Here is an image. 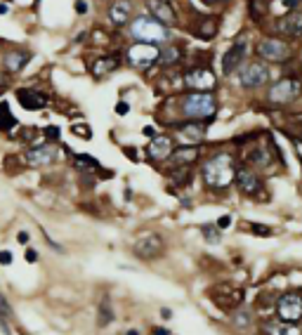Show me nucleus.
<instances>
[{
    "label": "nucleus",
    "instance_id": "nucleus-1",
    "mask_svg": "<svg viewBox=\"0 0 302 335\" xmlns=\"http://www.w3.org/2000/svg\"><path fill=\"white\" fill-rule=\"evenodd\" d=\"M236 175V156L231 151H215L201 163V177L213 191H224Z\"/></svg>",
    "mask_w": 302,
    "mask_h": 335
},
{
    "label": "nucleus",
    "instance_id": "nucleus-2",
    "mask_svg": "<svg viewBox=\"0 0 302 335\" xmlns=\"http://www.w3.org/2000/svg\"><path fill=\"white\" fill-rule=\"evenodd\" d=\"M179 116L184 120H196L203 123L210 120L217 113V97L213 90H189L187 95H182L177 102Z\"/></svg>",
    "mask_w": 302,
    "mask_h": 335
},
{
    "label": "nucleus",
    "instance_id": "nucleus-3",
    "mask_svg": "<svg viewBox=\"0 0 302 335\" xmlns=\"http://www.w3.org/2000/svg\"><path fill=\"white\" fill-rule=\"evenodd\" d=\"M130 36L137 43H147V45H158V43H168L170 40V28L163 26L160 21L153 17H137L130 26Z\"/></svg>",
    "mask_w": 302,
    "mask_h": 335
},
{
    "label": "nucleus",
    "instance_id": "nucleus-4",
    "mask_svg": "<svg viewBox=\"0 0 302 335\" xmlns=\"http://www.w3.org/2000/svg\"><path fill=\"white\" fill-rule=\"evenodd\" d=\"M276 319L298 326L302 321V290H288L276 300Z\"/></svg>",
    "mask_w": 302,
    "mask_h": 335
},
{
    "label": "nucleus",
    "instance_id": "nucleus-5",
    "mask_svg": "<svg viewBox=\"0 0 302 335\" xmlns=\"http://www.w3.org/2000/svg\"><path fill=\"white\" fill-rule=\"evenodd\" d=\"M255 52H258L260 59H265V62H274V64H284L288 62L291 57H293V47L288 45L286 40L281 38H262L258 40V45H255Z\"/></svg>",
    "mask_w": 302,
    "mask_h": 335
},
{
    "label": "nucleus",
    "instance_id": "nucleus-6",
    "mask_svg": "<svg viewBox=\"0 0 302 335\" xmlns=\"http://www.w3.org/2000/svg\"><path fill=\"white\" fill-rule=\"evenodd\" d=\"M133 253L135 257H140L144 262H153V260H158L160 255L165 253V241L158 234H144L135 241Z\"/></svg>",
    "mask_w": 302,
    "mask_h": 335
},
{
    "label": "nucleus",
    "instance_id": "nucleus-7",
    "mask_svg": "<svg viewBox=\"0 0 302 335\" xmlns=\"http://www.w3.org/2000/svg\"><path fill=\"white\" fill-rule=\"evenodd\" d=\"M160 50L156 45H147V43H135L125 50V59L135 69H149L151 64L158 62Z\"/></svg>",
    "mask_w": 302,
    "mask_h": 335
},
{
    "label": "nucleus",
    "instance_id": "nucleus-8",
    "mask_svg": "<svg viewBox=\"0 0 302 335\" xmlns=\"http://www.w3.org/2000/svg\"><path fill=\"white\" fill-rule=\"evenodd\" d=\"M302 90V83L298 78H281V81H276L269 92H267V100L272 102V104H288V102H293Z\"/></svg>",
    "mask_w": 302,
    "mask_h": 335
},
{
    "label": "nucleus",
    "instance_id": "nucleus-9",
    "mask_svg": "<svg viewBox=\"0 0 302 335\" xmlns=\"http://www.w3.org/2000/svg\"><path fill=\"white\" fill-rule=\"evenodd\" d=\"M241 73V85L246 88V90H258V88H262L267 81H269V69H267V64L262 62H250L243 66V71Z\"/></svg>",
    "mask_w": 302,
    "mask_h": 335
},
{
    "label": "nucleus",
    "instance_id": "nucleus-10",
    "mask_svg": "<svg viewBox=\"0 0 302 335\" xmlns=\"http://www.w3.org/2000/svg\"><path fill=\"white\" fill-rule=\"evenodd\" d=\"M234 182H236L241 194H246V196H258V191L262 189V177L250 165H236Z\"/></svg>",
    "mask_w": 302,
    "mask_h": 335
},
{
    "label": "nucleus",
    "instance_id": "nucleus-11",
    "mask_svg": "<svg viewBox=\"0 0 302 335\" xmlns=\"http://www.w3.org/2000/svg\"><path fill=\"white\" fill-rule=\"evenodd\" d=\"M279 146L274 144H255V146H248L246 151H243V158H246V165H250V168H269V165L274 163V154L279 156V151H276Z\"/></svg>",
    "mask_w": 302,
    "mask_h": 335
},
{
    "label": "nucleus",
    "instance_id": "nucleus-12",
    "mask_svg": "<svg viewBox=\"0 0 302 335\" xmlns=\"http://www.w3.org/2000/svg\"><path fill=\"white\" fill-rule=\"evenodd\" d=\"M213 295H215V305L222 309H239L243 305V290L234 288L229 283H222V286L213 288Z\"/></svg>",
    "mask_w": 302,
    "mask_h": 335
},
{
    "label": "nucleus",
    "instance_id": "nucleus-13",
    "mask_svg": "<svg viewBox=\"0 0 302 335\" xmlns=\"http://www.w3.org/2000/svg\"><path fill=\"white\" fill-rule=\"evenodd\" d=\"M184 88L187 90H213L215 88V76L210 73L208 66H196V69H189L184 73Z\"/></svg>",
    "mask_w": 302,
    "mask_h": 335
},
{
    "label": "nucleus",
    "instance_id": "nucleus-14",
    "mask_svg": "<svg viewBox=\"0 0 302 335\" xmlns=\"http://www.w3.org/2000/svg\"><path fill=\"white\" fill-rule=\"evenodd\" d=\"M172 151H175V144H172V139L168 135H156L144 149L149 161H168Z\"/></svg>",
    "mask_w": 302,
    "mask_h": 335
},
{
    "label": "nucleus",
    "instance_id": "nucleus-15",
    "mask_svg": "<svg viewBox=\"0 0 302 335\" xmlns=\"http://www.w3.org/2000/svg\"><path fill=\"white\" fill-rule=\"evenodd\" d=\"M26 163L31 168H45L57 158V149L52 144H38V146H28L26 149Z\"/></svg>",
    "mask_w": 302,
    "mask_h": 335
},
{
    "label": "nucleus",
    "instance_id": "nucleus-16",
    "mask_svg": "<svg viewBox=\"0 0 302 335\" xmlns=\"http://www.w3.org/2000/svg\"><path fill=\"white\" fill-rule=\"evenodd\" d=\"M243 59H246V40H236L222 57V76H231L234 71H239Z\"/></svg>",
    "mask_w": 302,
    "mask_h": 335
},
{
    "label": "nucleus",
    "instance_id": "nucleus-17",
    "mask_svg": "<svg viewBox=\"0 0 302 335\" xmlns=\"http://www.w3.org/2000/svg\"><path fill=\"white\" fill-rule=\"evenodd\" d=\"M276 31L286 38H302V9H291L286 17L279 19Z\"/></svg>",
    "mask_w": 302,
    "mask_h": 335
},
{
    "label": "nucleus",
    "instance_id": "nucleus-18",
    "mask_svg": "<svg viewBox=\"0 0 302 335\" xmlns=\"http://www.w3.org/2000/svg\"><path fill=\"white\" fill-rule=\"evenodd\" d=\"M147 7H149L151 17L160 21L163 26H172L177 21V14H175V9L168 0H147Z\"/></svg>",
    "mask_w": 302,
    "mask_h": 335
},
{
    "label": "nucleus",
    "instance_id": "nucleus-19",
    "mask_svg": "<svg viewBox=\"0 0 302 335\" xmlns=\"http://www.w3.org/2000/svg\"><path fill=\"white\" fill-rule=\"evenodd\" d=\"M17 102L28 111H38L47 107V95L40 90H31V88H19L17 90Z\"/></svg>",
    "mask_w": 302,
    "mask_h": 335
},
{
    "label": "nucleus",
    "instance_id": "nucleus-20",
    "mask_svg": "<svg viewBox=\"0 0 302 335\" xmlns=\"http://www.w3.org/2000/svg\"><path fill=\"white\" fill-rule=\"evenodd\" d=\"M260 333L262 335H302L300 326H293V324H286L281 319H265L260 321Z\"/></svg>",
    "mask_w": 302,
    "mask_h": 335
},
{
    "label": "nucleus",
    "instance_id": "nucleus-21",
    "mask_svg": "<svg viewBox=\"0 0 302 335\" xmlns=\"http://www.w3.org/2000/svg\"><path fill=\"white\" fill-rule=\"evenodd\" d=\"M198 156H201V149L198 146H179L175 149L172 154H170V163L172 165H179V168H191V165L198 161Z\"/></svg>",
    "mask_w": 302,
    "mask_h": 335
},
{
    "label": "nucleus",
    "instance_id": "nucleus-22",
    "mask_svg": "<svg viewBox=\"0 0 302 335\" xmlns=\"http://www.w3.org/2000/svg\"><path fill=\"white\" fill-rule=\"evenodd\" d=\"M130 14H133V7L128 0H114L109 7V19L114 26H125L130 21Z\"/></svg>",
    "mask_w": 302,
    "mask_h": 335
},
{
    "label": "nucleus",
    "instance_id": "nucleus-23",
    "mask_svg": "<svg viewBox=\"0 0 302 335\" xmlns=\"http://www.w3.org/2000/svg\"><path fill=\"white\" fill-rule=\"evenodd\" d=\"M28 62H31V52H26V50L9 52V55H5V71H7L9 76H12V73H19Z\"/></svg>",
    "mask_w": 302,
    "mask_h": 335
},
{
    "label": "nucleus",
    "instance_id": "nucleus-24",
    "mask_svg": "<svg viewBox=\"0 0 302 335\" xmlns=\"http://www.w3.org/2000/svg\"><path fill=\"white\" fill-rule=\"evenodd\" d=\"M116 69H118V57H114V55L97 57V59H95V64H92V73H95L97 78H102V76H107V73L116 71Z\"/></svg>",
    "mask_w": 302,
    "mask_h": 335
},
{
    "label": "nucleus",
    "instance_id": "nucleus-25",
    "mask_svg": "<svg viewBox=\"0 0 302 335\" xmlns=\"http://www.w3.org/2000/svg\"><path fill=\"white\" fill-rule=\"evenodd\" d=\"M182 57H184V47L168 45V47H163V52L158 55V62H160V66H175L177 62H182Z\"/></svg>",
    "mask_w": 302,
    "mask_h": 335
},
{
    "label": "nucleus",
    "instance_id": "nucleus-26",
    "mask_svg": "<svg viewBox=\"0 0 302 335\" xmlns=\"http://www.w3.org/2000/svg\"><path fill=\"white\" fill-rule=\"evenodd\" d=\"M217 28H220V21H217V17H205V19H201V26H198V38H203V40H210V38L217 36Z\"/></svg>",
    "mask_w": 302,
    "mask_h": 335
},
{
    "label": "nucleus",
    "instance_id": "nucleus-27",
    "mask_svg": "<svg viewBox=\"0 0 302 335\" xmlns=\"http://www.w3.org/2000/svg\"><path fill=\"white\" fill-rule=\"evenodd\" d=\"M73 165H76L80 172H97L99 168H102L97 158H92V156H88V154L73 156Z\"/></svg>",
    "mask_w": 302,
    "mask_h": 335
},
{
    "label": "nucleus",
    "instance_id": "nucleus-28",
    "mask_svg": "<svg viewBox=\"0 0 302 335\" xmlns=\"http://www.w3.org/2000/svg\"><path fill=\"white\" fill-rule=\"evenodd\" d=\"M14 125H17V118L12 116L9 104L2 100L0 102V132H7V130H12Z\"/></svg>",
    "mask_w": 302,
    "mask_h": 335
},
{
    "label": "nucleus",
    "instance_id": "nucleus-29",
    "mask_svg": "<svg viewBox=\"0 0 302 335\" xmlns=\"http://www.w3.org/2000/svg\"><path fill=\"white\" fill-rule=\"evenodd\" d=\"M182 132L189 137V139H196V142H201L205 137V125L203 123H196V120H187V123H182Z\"/></svg>",
    "mask_w": 302,
    "mask_h": 335
},
{
    "label": "nucleus",
    "instance_id": "nucleus-30",
    "mask_svg": "<svg viewBox=\"0 0 302 335\" xmlns=\"http://www.w3.org/2000/svg\"><path fill=\"white\" fill-rule=\"evenodd\" d=\"M7 321H12V307H9L7 298L0 293V331H2L5 335H12V333H9Z\"/></svg>",
    "mask_w": 302,
    "mask_h": 335
},
{
    "label": "nucleus",
    "instance_id": "nucleus-31",
    "mask_svg": "<svg viewBox=\"0 0 302 335\" xmlns=\"http://www.w3.org/2000/svg\"><path fill=\"white\" fill-rule=\"evenodd\" d=\"M111 321H114V309H111L109 298H104L99 302V326H109Z\"/></svg>",
    "mask_w": 302,
    "mask_h": 335
},
{
    "label": "nucleus",
    "instance_id": "nucleus-32",
    "mask_svg": "<svg viewBox=\"0 0 302 335\" xmlns=\"http://www.w3.org/2000/svg\"><path fill=\"white\" fill-rule=\"evenodd\" d=\"M201 234H203V238L208 241V243H220L222 231H220L215 224H203V226H201Z\"/></svg>",
    "mask_w": 302,
    "mask_h": 335
},
{
    "label": "nucleus",
    "instance_id": "nucleus-33",
    "mask_svg": "<svg viewBox=\"0 0 302 335\" xmlns=\"http://www.w3.org/2000/svg\"><path fill=\"white\" fill-rule=\"evenodd\" d=\"M71 132L76 137H80V139H92V130H90L88 123H76V125L71 127Z\"/></svg>",
    "mask_w": 302,
    "mask_h": 335
},
{
    "label": "nucleus",
    "instance_id": "nucleus-34",
    "mask_svg": "<svg viewBox=\"0 0 302 335\" xmlns=\"http://www.w3.org/2000/svg\"><path fill=\"white\" fill-rule=\"evenodd\" d=\"M234 324L239 328H248L250 326V314L248 312H243V309H236V314H234Z\"/></svg>",
    "mask_w": 302,
    "mask_h": 335
},
{
    "label": "nucleus",
    "instance_id": "nucleus-35",
    "mask_svg": "<svg viewBox=\"0 0 302 335\" xmlns=\"http://www.w3.org/2000/svg\"><path fill=\"white\" fill-rule=\"evenodd\" d=\"M286 137L291 139V144H293V149H295V154H298V158H300V163H302V139L298 135H291V132H286Z\"/></svg>",
    "mask_w": 302,
    "mask_h": 335
},
{
    "label": "nucleus",
    "instance_id": "nucleus-36",
    "mask_svg": "<svg viewBox=\"0 0 302 335\" xmlns=\"http://www.w3.org/2000/svg\"><path fill=\"white\" fill-rule=\"evenodd\" d=\"M43 135H45L47 142H57V139H59V127H57V125H47L43 130Z\"/></svg>",
    "mask_w": 302,
    "mask_h": 335
},
{
    "label": "nucleus",
    "instance_id": "nucleus-37",
    "mask_svg": "<svg viewBox=\"0 0 302 335\" xmlns=\"http://www.w3.org/2000/svg\"><path fill=\"white\" fill-rule=\"evenodd\" d=\"M250 231H253L255 236H272V234H274L269 226H262V224H253V226H250Z\"/></svg>",
    "mask_w": 302,
    "mask_h": 335
},
{
    "label": "nucleus",
    "instance_id": "nucleus-38",
    "mask_svg": "<svg viewBox=\"0 0 302 335\" xmlns=\"http://www.w3.org/2000/svg\"><path fill=\"white\" fill-rule=\"evenodd\" d=\"M14 262V255L9 253V250H0V264L2 267H7V264Z\"/></svg>",
    "mask_w": 302,
    "mask_h": 335
},
{
    "label": "nucleus",
    "instance_id": "nucleus-39",
    "mask_svg": "<svg viewBox=\"0 0 302 335\" xmlns=\"http://www.w3.org/2000/svg\"><path fill=\"white\" fill-rule=\"evenodd\" d=\"M229 224H231V215H222V218L215 222V226L220 229V231H224V229H229Z\"/></svg>",
    "mask_w": 302,
    "mask_h": 335
},
{
    "label": "nucleus",
    "instance_id": "nucleus-40",
    "mask_svg": "<svg viewBox=\"0 0 302 335\" xmlns=\"http://www.w3.org/2000/svg\"><path fill=\"white\" fill-rule=\"evenodd\" d=\"M128 111H130L128 102H118V104H116V113H118V116H128Z\"/></svg>",
    "mask_w": 302,
    "mask_h": 335
},
{
    "label": "nucleus",
    "instance_id": "nucleus-41",
    "mask_svg": "<svg viewBox=\"0 0 302 335\" xmlns=\"http://www.w3.org/2000/svg\"><path fill=\"white\" fill-rule=\"evenodd\" d=\"M300 2H302V0H281V5H284L286 9H298Z\"/></svg>",
    "mask_w": 302,
    "mask_h": 335
},
{
    "label": "nucleus",
    "instance_id": "nucleus-42",
    "mask_svg": "<svg viewBox=\"0 0 302 335\" xmlns=\"http://www.w3.org/2000/svg\"><path fill=\"white\" fill-rule=\"evenodd\" d=\"M26 260L28 262H38V253L33 248H26Z\"/></svg>",
    "mask_w": 302,
    "mask_h": 335
},
{
    "label": "nucleus",
    "instance_id": "nucleus-43",
    "mask_svg": "<svg viewBox=\"0 0 302 335\" xmlns=\"http://www.w3.org/2000/svg\"><path fill=\"white\" fill-rule=\"evenodd\" d=\"M76 12H78V14H85V12H88V5H85V0H78V2H76Z\"/></svg>",
    "mask_w": 302,
    "mask_h": 335
},
{
    "label": "nucleus",
    "instance_id": "nucleus-44",
    "mask_svg": "<svg viewBox=\"0 0 302 335\" xmlns=\"http://www.w3.org/2000/svg\"><path fill=\"white\" fill-rule=\"evenodd\" d=\"M142 132H144L147 137H151V139H153V137H156V127H153V125H147Z\"/></svg>",
    "mask_w": 302,
    "mask_h": 335
},
{
    "label": "nucleus",
    "instance_id": "nucleus-45",
    "mask_svg": "<svg viewBox=\"0 0 302 335\" xmlns=\"http://www.w3.org/2000/svg\"><path fill=\"white\" fill-rule=\"evenodd\" d=\"M151 335H172L168 328H151Z\"/></svg>",
    "mask_w": 302,
    "mask_h": 335
},
{
    "label": "nucleus",
    "instance_id": "nucleus-46",
    "mask_svg": "<svg viewBox=\"0 0 302 335\" xmlns=\"http://www.w3.org/2000/svg\"><path fill=\"white\" fill-rule=\"evenodd\" d=\"M17 238H19V243H24V245L28 243V234H26V231H19Z\"/></svg>",
    "mask_w": 302,
    "mask_h": 335
},
{
    "label": "nucleus",
    "instance_id": "nucleus-47",
    "mask_svg": "<svg viewBox=\"0 0 302 335\" xmlns=\"http://www.w3.org/2000/svg\"><path fill=\"white\" fill-rule=\"evenodd\" d=\"M125 154H128V158H133V161H137V154H135V149H133V146H128V149H125Z\"/></svg>",
    "mask_w": 302,
    "mask_h": 335
},
{
    "label": "nucleus",
    "instance_id": "nucleus-48",
    "mask_svg": "<svg viewBox=\"0 0 302 335\" xmlns=\"http://www.w3.org/2000/svg\"><path fill=\"white\" fill-rule=\"evenodd\" d=\"M160 317H163V319H170V317H172V312H170L168 307H165V309H160Z\"/></svg>",
    "mask_w": 302,
    "mask_h": 335
},
{
    "label": "nucleus",
    "instance_id": "nucleus-49",
    "mask_svg": "<svg viewBox=\"0 0 302 335\" xmlns=\"http://www.w3.org/2000/svg\"><path fill=\"white\" fill-rule=\"evenodd\" d=\"M203 2H208V5H217L220 0H203Z\"/></svg>",
    "mask_w": 302,
    "mask_h": 335
},
{
    "label": "nucleus",
    "instance_id": "nucleus-50",
    "mask_svg": "<svg viewBox=\"0 0 302 335\" xmlns=\"http://www.w3.org/2000/svg\"><path fill=\"white\" fill-rule=\"evenodd\" d=\"M125 335H140V333H137V331H128V333H125Z\"/></svg>",
    "mask_w": 302,
    "mask_h": 335
},
{
    "label": "nucleus",
    "instance_id": "nucleus-51",
    "mask_svg": "<svg viewBox=\"0 0 302 335\" xmlns=\"http://www.w3.org/2000/svg\"><path fill=\"white\" fill-rule=\"evenodd\" d=\"M298 137H300V139H302V125L298 127Z\"/></svg>",
    "mask_w": 302,
    "mask_h": 335
}]
</instances>
